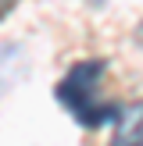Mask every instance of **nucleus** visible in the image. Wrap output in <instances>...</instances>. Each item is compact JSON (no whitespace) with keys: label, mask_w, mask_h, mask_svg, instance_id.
I'll use <instances>...</instances> for the list:
<instances>
[{"label":"nucleus","mask_w":143,"mask_h":146,"mask_svg":"<svg viewBox=\"0 0 143 146\" xmlns=\"http://www.w3.org/2000/svg\"><path fill=\"white\" fill-rule=\"evenodd\" d=\"M104 75H107V61H79L54 89L57 104L82 128H100L118 114V107L104 93Z\"/></svg>","instance_id":"f257e3e1"},{"label":"nucleus","mask_w":143,"mask_h":146,"mask_svg":"<svg viewBox=\"0 0 143 146\" xmlns=\"http://www.w3.org/2000/svg\"><path fill=\"white\" fill-rule=\"evenodd\" d=\"M111 121H114V132L107 146H143V104L122 107Z\"/></svg>","instance_id":"f03ea898"},{"label":"nucleus","mask_w":143,"mask_h":146,"mask_svg":"<svg viewBox=\"0 0 143 146\" xmlns=\"http://www.w3.org/2000/svg\"><path fill=\"white\" fill-rule=\"evenodd\" d=\"M14 4H18V0H0V18H4V14H7V11H11V7H14Z\"/></svg>","instance_id":"7ed1b4c3"},{"label":"nucleus","mask_w":143,"mask_h":146,"mask_svg":"<svg viewBox=\"0 0 143 146\" xmlns=\"http://www.w3.org/2000/svg\"><path fill=\"white\" fill-rule=\"evenodd\" d=\"M136 43L143 46V21H140V29H136Z\"/></svg>","instance_id":"20e7f679"}]
</instances>
